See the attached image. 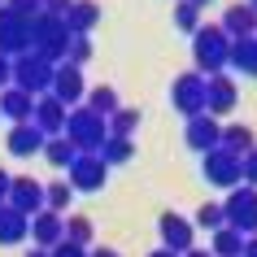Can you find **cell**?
<instances>
[{"mask_svg":"<svg viewBox=\"0 0 257 257\" xmlns=\"http://www.w3.org/2000/svg\"><path fill=\"white\" fill-rule=\"evenodd\" d=\"M27 257H53V253H44V248H31V253Z\"/></svg>","mask_w":257,"mask_h":257,"instance_id":"cell-44","label":"cell"},{"mask_svg":"<svg viewBox=\"0 0 257 257\" xmlns=\"http://www.w3.org/2000/svg\"><path fill=\"white\" fill-rule=\"evenodd\" d=\"M205 74H196V70H188V74H179L175 83H170V105L183 113V118H201L205 113Z\"/></svg>","mask_w":257,"mask_h":257,"instance_id":"cell-7","label":"cell"},{"mask_svg":"<svg viewBox=\"0 0 257 257\" xmlns=\"http://www.w3.org/2000/svg\"><path fill=\"white\" fill-rule=\"evenodd\" d=\"M87 57H92V40H87V35H70L66 61H70V66H79V70H83V61H87Z\"/></svg>","mask_w":257,"mask_h":257,"instance_id":"cell-33","label":"cell"},{"mask_svg":"<svg viewBox=\"0 0 257 257\" xmlns=\"http://www.w3.org/2000/svg\"><path fill=\"white\" fill-rule=\"evenodd\" d=\"M66 118H70V109L61 105V100H57L53 92L48 96H40V100H35V126H40L44 136L53 140V136H61V131H66Z\"/></svg>","mask_w":257,"mask_h":257,"instance_id":"cell-16","label":"cell"},{"mask_svg":"<svg viewBox=\"0 0 257 257\" xmlns=\"http://www.w3.org/2000/svg\"><path fill=\"white\" fill-rule=\"evenodd\" d=\"M136 126H140V109H126L122 105L113 118H109V136H122V140H131L136 136Z\"/></svg>","mask_w":257,"mask_h":257,"instance_id":"cell-28","label":"cell"},{"mask_svg":"<svg viewBox=\"0 0 257 257\" xmlns=\"http://www.w3.org/2000/svg\"><path fill=\"white\" fill-rule=\"evenodd\" d=\"M201 175H205V183H214V188L235 192V188H244V157H235V153H227V149H214V153L201 157Z\"/></svg>","mask_w":257,"mask_h":257,"instance_id":"cell-5","label":"cell"},{"mask_svg":"<svg viewBox=\"0 0 257 257\" xmlns=\"http://www.w3.org/2000/svg\"><path fill=\"white\" fill-rule=\"evenodd\" d=\"M183 257H214V253H209V248H188Z\"/></svg>","mask_w":257,"mask_h":257,"instance_id":"cell-42","label":"cell"},{"mask_svg":"<svg viewBox=\"0 0 257 257\" xmlns=\"http://www.w3.org/2000/svg\"><path fill=\"white\" fill-rule=\"evenodd\" d=\"M157 231H162V248H170V253H188V248H196V222L183 214H162V222H157Z\"/></svg>","mask_w":257,"mask_h":257,"instance_id":"cell-9","label":"cell"},{"mask_svg":"<svg viewBox=\"0 0 257 257\" xmlns=\"http://www.w3.org/2000/svg\"><path fill=\"white\" fill-rule=\"evenodd\" d=\"M192 5H196V9H209V5H214V0H192Z\"/></svg>","mask_w":257,"mask_h":257,"instance_id":"cell-45","label":"cell"},{"mask_svg":"<svg viewBox=\"0 0 257 257\" xmlns=\"http://www.w3.org/2000/svg\"><path fill=\"white\" fill-rule=\"evenodd\" d=\"M227 66L240 70V74H248V79H257V35H248V40H231Z\"/></svg>","mask_w":257,"mask_h":257,"instance_id":"cell-22","label":"cell"},{"mask_svg":"<svg viewBox=\"0 0 257 257\" xmlns=\"http://www.w3.org/2000/svg\"><path fill=\"white\" fill-rule=\"evenodd\" d=\"M0 53L5 57L31 53V18L14 14V9H0Z\"/></svg>","mask_w":257,"mask_h":257,"instance_id":"cell-8","label":"cell"},{"mask_svg":"<svg viewBox=\"0 0 257 257\" xmlns=\"http://www.w3.org/2000/svg\"><path fill=\"white\" fill-rule=\"evenodd\" d=\"M0 113L14 122V126H22V122H35V96L18 92V87H5V92H0Z\"/></svg>","mask_w":257,"mask_h":257,"instance_id":"cell-17","label":"cell"},{"mask_svg":"<svg viewBox=\"0 0 257 257\" xmlns=\"http://www.w3.org/2000/svg\"><path fill=\"white\" fill-rule=\"evenodd\" d=\"M227 57H231V40L222 27H205L192 35V61H196V74H205V79H214V74H222L227 70Z\"/></svg>","mask_w":257,"mask_h":257,"instance_id":"cell-1","label":"cell"},{"mask_svg":"<svg viewBox=\"0 0 257 257\" xmlns=\"http://www.w3.org/2000/svg\"><path fill=\"white\" fill-rule=\"evenodd\" d=\"M218 149H227V153H235V157H244L248 149H257L253 126H244V122H227V126H222V140H218Z\"/></svg>","mask_w":257,"mask_h":257,"instance_id":"cell-23","label":"cell"},{"mask_svg":"<svg viewBox=\"0 0 257 257\" xmlns=\"http://www.w3.org/2000/svg\"><path fill=\"white\" fill-rule=\"evenodd\" d=\"M66 240L79 244V248H87V244H92V218L70 214V218H66Z\"/></svg>","mask_w":257,"mask_h":257,"instance_id":"cell-29","label":"cell"},{"mask_svg":"<svg viewBox=\"0 0 257 257\" xmlns=\"http://www.w3.org/2000/svg\"><path fill=\"white\" fill-rule=\"evenodd\" d=\"M87 257H122L118 248H96V253H87Z\"/></svg>","mask_w":257,"mask_h":257,"instance_id":"cell-41","label":"cell"},{"mask_svg":"<svg viewBox=\"0 0 257 257\" xmlns=\"http://www.w3.org/2000/svg\"><path fill=\"white\" fill-rule=\"evenodd\" d=\"M131 153H136V144H131V140L109 136L105 144H100V153H96V157H100L105 166H122V162H131Z\"/></svg>","mask_w":257,"mask_h":257,"instance_id":"cell-27","label":"cell"},{"mask_svg":"<svg viewBox=\"0 0 257 257\" xmlns=\"http://www.w3.org/2000/svg\"><path fill=\"white\" fill-rule=\"evenodd\" d=\"M248 9H253V14H257V0H248Z\"/></svg>","mask_w":257,"mask_h":257,"instance_id":"cell-46","label":"cell"},{"mask_svg":"<svg viewBox=\"0 0 257 257\" xmlns=\"http://www.w3.org/2000/svg\"><path fill=\"white\" fill-rule=\"evenodd\" d=\"M244 188H257V149L244 153Z\"/></svg>","mask_w":257,"mask_h":257,"instance_id":"cell-35","label":"cell"},{"mask_svg":"<svg viewBox=\"0 0 257 257\" xmlns=\"http://www.w3.org/2000/svg\"><path fill=\"white\" fill-rule=\"evenodd\" d=\"M209 253H214V257H244V235H240V231H231V227L214 231Z\"/></svg>","mask_w":257,"mask_h":257,"instance_id":"cell-26","label":"cell"},{"mask_svg":"<svg viewBox=\"0 0 257 257\" xmlns=\"http://www.w3.org/2000/svg\"><path fill=\"white\" fill-rule=\"evenodd\" d=\"M66 48H70V27L66 18H31V53H40L44 61H53V66H61L66 61Z\"/></svg>","mask_w":257,"mask_h":257,"instance_id":"cell-2","label":"cell"},{"mask_svg":"<svg viewBox=\"0 0 257 257\" xmlns=\"http://www.w3.org/2000/svg\"><path fill=\"white\" fill-rule=\"evenodd\" d=\"M53 61H44L40 53H22V57H14V87L18 92H27V96H48L53 92Z\"/></svg>","mask_w":257,"mask_h":257,"instance_id":"cell-4","label":"cell"},{"mask_svg":"<svg viewBox=\"0 0 257 257\" xmlns=\"http://www.w3.org/2000/svg\"><path fill=\"white\" fill-rule=\"evenodd\" d=\"M9 205H14L18 214L35 218L44 209V183L35 175H14V183H9Z\"/></svg>","mask_w":257,"mask_h":257,"instance_id":"cell-12","label":"cell"},{"mask_svg":"<svg viewBox=\"0 0 257 257\" xmlns=\"http://www.w3.org/2000/svg\"><path fill=\"white\" fill-rule=\"evenodd\" d=\"M192 222H196V227H205V231H222V227H227V218H222V205H209V201L196 209V218H192Z\"/></svg>","mask_w":257,"mask_h":257,"instance_id":"cell-32","label":"cell"},{"mask_svg":"<svg viewBox=\"0 0 257 257\" xmlns=\"http://www.w3.org/2000/svg\"><path fill=\"white\" fill-rule=\"evenodd\" d=\"M218 27L227 31V40H248V35H257V14L240 0V5H231L227 14H222V22H218Z\"/></svg>","mask_w":257,"mask_h":257,"instance_id":"cell-18","label":"cell"},{"mask_svg":"<svg viewBox=\"0 0 257 257\" xmlns=\"http://www.w3.org/2000/svg\"><path fill=\"white\" fill-rule=\"evenodd\" d=\"M70 196H74V188H70V183H48V188H44V209L61 214V209L70 205Z\"/></svg>","mask_w":257,"mask_h":257,"instance_id":"cell-31","label":"cell"},{"mask_svg":"<svg viewBox=\"0 0 257 257\" xmlns=\"http://www.w3.org/2000/svg\"><path fill=\"white\" fill-rule=\"evenodd\" d=\"M175 27L188 31V35H196V31H201V9H196L192 0H179V5H175Z\"/></svg>","mask_w":257,"mask_h":257,"instance_id":"cell-30","label":"cell"},{"mask_svg":"<svg viewBox=\"0 0 257 257\" xmlns=\"http://www.w3.org/2000/svg\"><path fill=\"white\" fill-rule=\"evenodd\" d=\"M244 257H257V235H248V240H244Z\"/></svg>","mask_w":257,"mask_h":257,"instance_id":"cell-40","label":"cell"},{"mask_svg":"<svg viewBox=\"0 0 257 257\" xmlns=\"http://www.w3.org/2000/svg\"><path fill=\"white\" fill-rule=\"evenodd\" d=\"M5 9H14L22 18H40V0H5Z\"/></svg>","mask_w":257,"mask_h":257,"instance_id":"cell-34","label":"cell"},{"mask_svg":"<svg viewBox=\"0 0 257 257\" xmlns=\"http://www.w3.org/2000/svg\"><path fill=\"white\" fill-rule=\"evenodd\" d=\"M0 118H5V113H0Z\"/></svg>","mask_w":257,"mask_h":257,"instance_id":"cell-47","label":"cell"},{"mask_svg":"<svg viewBox=\"0 0 257 257\" xmlns=\"http://www.w3.org/2000/svg\"><path fill=\"white\" fill-rule=\"evenodd\" d=\"M0 87H14V57L0 53Z\"/></svg>","mask_w":257,"mask_h":257,"instance_id":"cell-37","label":"cell"},{"mask_svg":"<svg viewBox=\"0 0 257 257\" xmlns=\"http://www.w3.org/2000/svg\"><path fill=\"white\" fill-rule=\"evenodd\" d=\"M9 183H14V175H9V170H0V205L9 201Z\"/></svg>","mask_w":257,"mask_h":257,"instance_id":"cell-39","label":"cell"},{"mask_svg":"<svg viewBox=\"0 0 257 257\" xmlns=\"http://www.w3.org/2000/svg\"><path fill=\"white\" fill-rule=\"evenodd\" d=\"M44 157H48V166H57V170H70V166L79 162V149H74L66 136H53V140H44Z\"/></svg>","mask_w":257,"mask_h":257,"instance_id":"cell-24","label":"cell"},{"mask_svg":"<svg viewBox=\"0 0 257 257\" xmlns=\"http://www.w3.org/2000/svg\"><path fill=\"white\" fill-rule=\"evenodd\" d=\"M31 240H35V248L53 253L57 244L66 240V218H61V214H53V209H40V214L31 218Z\"/></svg>","mask_w":257,"mask_h":257,"instance_id":"cell-13","label":"cell"},{"mask_svg":"<svg viewBox=\"0 0 257 257\" xmlns=\"http://www.w3.org/2000/svg\"><path fill=\"white\" fill-rule=\"evenodd\" d=\"M222 218H227L231 231H240L244 240L257 235V188H235V192H227V201H222Z\"/></svg>","mask_w":257,"mask_h":257,"instance_id":"cell-6","label":"cell"},{"mask_svg":"<svg viewBox=\"0 0 257 257\" xmlns=\"http://www.w3.org/2000/svg\"><path fill=\"white\" fill-rule=\"evenodd\" d=\"M53 96L61 100L66 109H79L83 100H87V83H83V70L70 66V61H61V66L53 70Z\"/></svg>","mask_w":257,"mask_h":257,"instance_id":"cell-10","label":"cell"},{"mask_svg":"<svg viewBox=\"0 0 257 257\" xmlns=\"http://www.w3.org/2000/svg\"><path fill=\"white\" fill-rule=\"evenodd\" d=\"M96 22H100V5H96V0H74V5L66 9V27H70V35H92Z\"/></svg>","mask_w":257,"mask_h":257,"instance_id":"cell-19","label":"cell"},{"mask_svg":"<svg viewBox=\"0 0 257 257\" xmlns=\"http://www.w3.org/2000/svg\"><path fill=\"white\" fill-rule=\"evenodd\" d=\"M53 257H87V248H79V244H70V240H61L53 248Z\"/></svg>","mask_w":257,"mask_h":257,"instance_id":"cell-38","label":"cell"},{"mask_svg":"<svg viewBox=\"0 0 257 257\" xmlns=\"http://www.w3.org/2000/svg\"><path fill=\"white\" fill-rule=\"evenodd\" d=\"M235 100H240V87H235V79H227V74H214V79L205 83V113H209V118H218V113H231V109H235Z\"/></svg>","mask_w":257,"mask_h":257,"instance_id":"cell-14","label":"cell"},{"mask_svg":"<svg viewBox=\"0 0 257 257\" xmlns=\"http://www.w3.org/2000/svg\"><path fill=\"white\" fill-rule=\"evenodd\" d=\"M183 140H188V149H196L205 157V153L218 149V140H222V122L209 118V113H201V118H188V131H183Z\"/></svg>","mask_w":257,"mask_h":257,"instance_id":"cell-15","label":"cell"},{"mask_svg":"<svg viewBox=\"0 0 257 257\" xmlns=\"http://www.w3.org/2000/svg\"><path fill=\"white\" fill-rule=\"evenodd\" d=\"M149 257H179V253H170V248H157V253H149Z\"/></svg>","mask_w":257,"mask_h":257,"instance_id":"cell-43","label":"cell"},{"mask_svg":"<svg viewBox=\"0 0 257 257\" xmlns=\"http://www.w3.org/2000/svg\"><path fill=\"white\" fill-rule=\"evenodd\" d=\"M70 5H74V0H40V14H48V18H66Z\"/></svg>","mask_w":257,"mask_h":257,"instance_id":"cell-36","label":"cell"},{"mask_svg":"<svg viewBox=\"0 0 257 257\" xmlns=\"http://www.w3.org/2000/svg\"><path fill=\"white\" fill-rule=\"evenodd\" d=\"M27 235H31V218L18 214L14 205L5 201L0 205V244H22Z\"/></svg>","mask_w":257,"mask_h":257,"instance_id":"cell-21","label":"cell"},{"mask_svg":"<svg viewBox=\"0 0 257 257\" xmlns=\"http://www.w3.org/2000/svg\"><path fill=\"white\" fill-rule=\"evenodd\" d=\"M44 131L35 126V122H22V126H14L9 131V153L14 157H31V153H44Z\"/></svg>","mask_w":257,"mask_h":257,"instance_id":"cell-20","label":"cell"},{"mask_svg":"<svg viewBox=\"0 0 257 257\" xmlns=\"http://www.w3.org/2000/svg\"><path fill=\"white\" fill-rule=\"evenodd\" d=\"M83 105L92 109V113H100V118H113V113H118V92H113V87H109V83H100V87H92V92H87V100H83Z\"/></svg>","mask_w":257,"mask_h":257,"instance_id":"cell-25","label":"cell"},{"mask_svg":"<svg viewBox=\"0 0 257 257\" xmlns=\"http://www.w3.org/2000/svg\"><path fill=\"white\" fill-rule=\"evenodd\" d=\"M105 179H109V166L96 157V153H79V162L70 166V188L74 192H96V188H105Z\"/></svg>","mask_w":257,"mask_h":257,"instance_id":"cell-11","label":"cell"},{"mask_svg":"<svg viewBox=\"0 0 257 257\" xmlns=\"http://www.w3.org/2000/svg\"><path fill=\"white\" fill-rule=\"evenodd\" d=\"M61 136H66L79 153H100V144L109 140V122L100 118V113H92L87 105H79V109H70L66 131H61Z\"/></svg>","mask_w":257,"mask_h":257,"instance_id":"cell-3","label":"cell"}]
</instances>
